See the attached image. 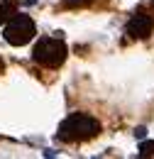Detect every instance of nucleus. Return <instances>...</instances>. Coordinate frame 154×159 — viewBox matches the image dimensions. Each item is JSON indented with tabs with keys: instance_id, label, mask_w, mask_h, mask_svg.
I'll return each instance as SVG.
<instances>
[{
	"instance_id": "nucleus-1",
	"label": "nucleus",
	"mask_w": 154,
	"mask_h": 159,
	"mask_svg": "<svg viewBox=\"0 0 154 159\" xmlns=\"http://www.w3.org/2000/svg\"><path fill=\"white\" fill-rule=\"evenodd\" d=\"M100 132V122L88 113H71L69 118L59 125L57 139L61 142H83Z\"/></svg>"
},
{
	"instance_id": "nucleus-2",
	"label": "nucleus",
	"mask_w": 154,
	"mask_h": 159,
	"mask_svg": "<svg viewBox=\"0 0 154 159\" xmlns=\"http://www.w3.org/2000/svg\"><path fill=\"white\" fill-rule=\"evenodd\" d=\"M32 59L42 64V66H49V69H57L66 61V44L61 42V37H42L32 49Z\"/></svg>"
},
{
	"instance_id": "nucleus-3",
	"label": "nucleus",
	"mask_w": 154,
	"mask_h": 159,
	"mask_svg": "<svg viewBox=\"0 0 154 159\" xmlns=\"http://www.w3.org/2000/svg\"><path fill=\"white\" fill-rule=\"evenodd\" d=\"M2 37L12 47L27 44L34 37V22H32V17L29 15H12L7 20V25H5V30H2Z\"/></svg>"
},
{
	"instance_id": "nucleus-4",
	"label": "nucleus",
	"mask_w": 154,
	"mask_h": 159,
	"mask_svg": "<svg viewBox=\"0 0 154 159\" xmlns=\"http://www.w3.org/2000/svg\"><path fill=\"white\" fill-rule=\"evenodd\" d=\"M152 27H154V22L149 15H135L127 22V34L135 37V39H144V37L152 34Z\"/></svg>"
},
{
	"instance_id": "nucleus-5",
	"label": "nucleus",
	"mask_w": 154,
	"mask_h": 159,
	"mask_svg": "<svg viewBox=\"0 0 154 159\" xmlns=\"http://www.w3.org/2000/svg\"><path fill=\"white\" fill-rule=\"evenodd\" d=\"M15 15V2L12 0H0V22H7Z\"/></svg>"
},
{
	"instance_id": "nucleus-6",
	"label": "nucleus",
	"mask_w": 154,
	"mask_h": 159,
	"mask_svg": "<svg viewBox=\"0 0 154 159\" xmlns=\"http://www.w3.org/2000/svg\"><path fill=\"white\" fill-rule=\"evenodd\" d=\"M139 157H154V142H142Z\"/></svg>"
},
{
	"instance_id": "nucleus-7",
	"label": "nucleus",
	"mask_w": 154,
	"mask_h": 159,
	"mask_svg": "<svg viewBox=\"0 0 154 159\" xmlns=\"http://www.w3.org/2000/svg\"><path fill=\"white\" fill-rule=\"evenodd\" d=\"M135 137L137 139H144V137H147V127H137V130H135Z\"/></svg>"
},
{
	"instance_id": "nucleus-8",
	"label": "nucleus",
	"mask_w": 154,
	"mask_h": 159,
	"mask_svg": "<svg viewBox=\"0 0 154 159\" xmlns=\"http://www.w3.org/2000/svg\"><path fill=\"white\" fill-rule=\"evenodd\" d=\"M44 157H57V149H44Z\"/></svg>"
},
{
	"instance_id": "nucleus-9",
	"label": "nucleus",
	"mask_w": 154,
	"mask_h": 159,
	"mask_svg": "<svg viewBox=\"0 0 154 159\" xmlns=\"http://www.w3.org/2000/svg\"><path fill=\"white\" fill-rule=\"evenodd\" d=\"M152 7H154V2H152Z\"/></svg>"
}]
</instances>
